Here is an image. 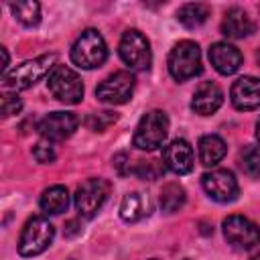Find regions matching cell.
<instances>
[{
    "label": "cell",
    "mask_w": 260,
    "mask_h": 260,
    "mask_svg": "<svg viewBox=\"0 0 260 260\" xmlns=\"http://www.w3.org/2000/svg\"><path fill=\"white\" fill-rule=\"evenodd\" d=\"M0 53H2V75H4V73H8V63H10V59H8V51H6V47H2Z\"/></svg>",
    "instance_id": "31"
},
{
    "label": "cell",
    "mask_w": 260,
    "mask_h": 260,
    "mask_svg": "<svg viewBox=\"0 0 260 260\" xmlns=\"http://www.w3.org/2000/svg\"><path fill=\"white\" fill-rule=\"evenodd\" d=\"M132 91H134V77L130 71H116L95 87L98 100L112 106L126 104L132 98Z\"/></svg>",
    "instance_id": "10"
},
{
    "label": "cell",
    "mask_w": 260,
    "mask_h": 260,
    "mask_svg": "<svg viewBox=\"0 0 260 260\" xmlns=\"http://www.w3.org/2000/svg\"><path fill=\"white\" fill-rule=\"evenodd\" d=\"M258 260H260V256H258Z\"/></svg>",
    "instance_id": "35"
},
{
    "label": "cell",
    "mask_w": 260,
    "mask_h": 260,
    "mask_svg": "<svg viewBox=\"0 0 260 260\" xmlns=\"http://www.w3.org/2000/svg\"><path fill=\"white\" fill-rule=\"evenodd\" d=\"M201 53L197 43L181 41L169 53V73L177 81H187L201 73Z\"/></svg>",
    "instance_id": "4"
},
{
    "label": "cell",
    "mask_w": 260,
    "mask_h": 260,
    "mask_svg": "<svg viewBox=\"0 0 260 260\" xmlns=\"http://www.w3.org/2000/svg\"><path fill=\"white\" fill-rule=\"evenodd\" d=\"M32 156H35L39 162H43V165L53 162L55 156H57L53 142H51V140H41V142H37V144L32 146Z\"/></svg>",
    "instance_id": "26"
},
{
    "label": "cell",
    "mask_w": 260,
    "mask_h": 260,
    "mask_svg": "<svg viewBox=\"0 0 260 260\" xmlns=\"http://www.w3.org/2000/svg\"><path fill=\"white\" fill-rule=\"evenodd\" d=\"M39 205L47 215H59L69 207V191L63 185H53L43 191Z\"/></svg>",
    "instance_id": "19"
},
{
    "label": "cell",
    "mask_w": 260,
    "mask_h": 260,
    "mask_svg": "<svg viewBox=\"0 0 260 260\" xmlns=\"http://www.w3.org/2000/svg\"><path fill=\"white\" fill-rule=\"evenodd\" d=\"M150 260H158V258H150Z\"/></svg>",
    "instance_id": "34"
},
{
    "label": "cell",
    "mask_w": 260,
    "mask_h": 260,
    "mask_svg": "<svg viewBox=\"0 0 260 260\" xmlns=\"http://www.w3.org/2000/svg\"><path fill=\"white\" fill-rule=\"evenodd\" d=\"M185 199H187V193L179 183H167L160 189V207L169 213L179 211L185 205Z\"/></svg>",
    "instance_id": "23"
},
{
    "label": "cell",
    "mask_w": 260,
    "mask_h": 260,
    "mask_svg": "<svg viewBox=\"0 0 260 260\" xmlns=\"http://www.w3.org/2000/svg\"><path fill=\"white\" fill-rule=\"evenodd\" d=\"M256 138H258V142H260V120H258V124H256Z\"/></svg>",
    "instance_id": "32"
},
{
    "label": "cell",
    "mask_w": 260,
    "mask_h": 260,
    "mask_svg": "<svg viewBox=\"0 0 260 260\" xmlns=\"http://www.w3.org/2000/svg\"><path fill=\"white\" fill-rule=\"evenodd\" d=\"M209 12H211V10H209L207 4H201V2H189V4H185V6L179 8V12H177V20H179L183 26H187V28H197V26H201V24L207 20Z\"/></svg>",
    "instance_id": "21"
},
{
    "label": "cell",
    "mask_w": 260,
    "mask_h": 260,
    "mask_svg": "<svg viewBox=\"0 0 260 260\" xmlns=\"http://www.w3.org/2000/svg\"><path fill=\"white\" fill-rule=\"evenodd\" d=\"M209 61L221 75H232L242 65V53L230 43H215L209 47Z\"/></svg>",
    "instance_id": "16"
},
{
    "label": "cell",
    "mask_w": 260,
    "mask_h": 260,
    "mask_svg": "<svg viewBox=\"0 0 260 260\" xmlns=\"http://www.w3.org/2000/svg\"><path fill=\"white\" fill-rule=\"evenodd\" d=\"M185 260H187V258H185Z\"/></svg>",
    "instance_id": "36"
},
{
    "label": "cell",
    "mask_w": 260,
    "mask_h": 260,
    "mask_svg": "<svg viewBox=\"0 0 260 260\" xmlns=\"http://www.w3.org/2000/svg\"><path fill=\"white\" fill-rule=\"evenodd\" d=\"M134 175H138L140 179H146V181H154L160 175V167H156V160H138Z\"/></svg>",
    "instance_id": "27"
},
{
    "label": "cell",
    "mask_w": 260,
    "mask_h": 260,
    "mask_svg": "<svg viewBox=\"0 0 260 260\" xmlns=\"http://www.w3.org/2000/svg\"><path fill=\"white\" fill-rule=\"evenodd\" d=\"M167 134H169L167 114L162 110H150L140 118L134 130L132 144L140 150H156L158 146H162Z\"/></svg>",
    "instance_id": "3"
},
{
    "label": "cell",
    "mask_w": 260,
    "mask_h": 260,
    "mask_svg": "<svg viewBox=\"0 0 260 260\" xmlns=\"http://www.w3.org/2000/svg\"><path fill=\"white\" fill-rule=\"evenodd\" d=\"M53 236H55V228L51 225L49 219L37 215V217H30L24 228H22V234H20V240H18V252L20 256H37L41 252H45L51 242H53Z\"/></svg>",
    "instance_id": "5"
},
{
    "label": "cell",
    "mask_w": 260,
    "mask_h": 260,
    "mask_svg": "<svg viewBox=\"0 0 260 260\" xmlns=\"http://www.w3.org/2000/svg\"><path fill=\"white\" fill-rule=\"evenodd\" d=\"M256 59H258V65H260V51H258V55H256Z\"/></svg>",
    "instance_id": "33"
},
{
    "label": "cell",
    "mask_w": 260,
    "mask_h": 260,
    "mask_svg": "<svg viewBox=\"0 0 260 260\" xmlns=\"http://www.w3.org/2000/svg\"><path fill=\"white\" fill-rule=\"evenodd\" d=\"M22 108V102L16 93H4L2 95V116L4 118H10L14 114H18Z\"/></svg>",
    "instance_id": "28"
},
{
    "label": "cell",
    "mask_w": 260,
    "mask_h": 260,
    "mask_svg": "<svg viewBox=\"0 0 260 260\" xmlns=\"http://www.w3.org/2000/svg\"><path fill=\"white\" fill-rule=\"evenodd\" d=\"M254 30V22L248 16L246 10L242 8H230L221 20V32L228 39H244L248 35H252Z\"/></svg>",
    "instance_id": "17"
},
{
    "label": "cell",
    "mask_w": 260,
    "mask_h": 260,
    "mask_svg": "<svg viewBox=\"0 0 260 260\" xmlns=\"http://www.w3.org/2000/svg\"><path fill=\"white\" fill-rule=\"evenodd\" d=\"M77 124H79V120L71 112H51L39 120L37 130L45 140L61 142L77 130Z\"/></svg>",
    "instance_id": "12"
},
{
    "label": "cell",
    "mask_w": 260,
    "mask_h": 260,
    "mask_svg": "<svg viewBox=\"0 0 260 260\" xmlns=\"http://www.w3.org/2000/svg\"><path fill=\"white\" fill-rule=\"evenodd\" d=\"M201 185H203L205 193L217 203H230L240 193L238 181H236L234 173L228 169H215V171L205 173L201 177Z\"/></svg>",
    "instance_id": "11"
},
{
    "label": "cell",
    "mask_w": 260,
    "mask_h": 260,
    "mask_svg": "<svg viewBox=\"0 0 260 260\" xmlns=\"http://www.w3.org/2000/svg\"><path fill=\"white\" fill-rule=\"evenodd\" d=\"M118 53H120L122 61L134 71H146L150 67V63H152L150 43L136 28H130V30H126L122 35L120 45H118Z\"/></svg>",
    "instance_id": "7"
},
{
    "label": "cell",
    "mask_w": 260,
    "mask_h": 260,
    "mask_svg": "<svg viewBox=\"0 0 260 260\" xmlns=\"http://www.w3.org/2000/svg\"><path fill=\"white\" fill-rule=\"evenodd\" d=\"M223 104V91L217 83L213 81H203L195 93H193V100H191V108L195 114H201V116H209L213 112H217Z\"/></svg>",
    "instance_id": "15"
},
{
    "label": "cell",
    "mask_w": 260,
    "mask_h": 260,
    "mask_svg": "<svg viewBox=\"0 0 260 260\" xmlns=\"http://www.w3.org/2000/svg\"><path fill=\"white\" fill-rule=\"evenodd\" d=\"M240 167L248 177L258 179L260 177V146H246L240 152Z\"/></svg>",
    "instance_id": "24"
},
{
    "label": "cell",
    "mask_w": 260,
    "mask_h": 260,
    "mask_svg": "<svg viewBox=\"0 0 260 260\" xmlns=\"http://www.w3.org/2000/svg\"><path fill=\"white\" fill-rule=\"evenodd\" d=\"M108 59V47L104 37L95 30V28H87L83 30L73 47H71V61L81 67V69H95L100 65H104V61Z\"/></svg>",
    "instance_id": "2"
},
{
    "label": "cell",
    "mask_w": 260,
    "mask_h": 260,
    "mask_svg": "<svg viewBox=\"0 0 260 260\" xmlns=\"http://www.w3.org/2000/svg\"><path fill=\"white\" fill-rule=\"evenodd\" d=\"M81 223L77 221V219H71V221H67V228H65V236L67 238H73V236H77V234H81Z\"/></svg>",
    "instance_id": "30"
},
{
    "label": "cell",
    "mask_w": 260,
    "mask_h": 260,
    "mask_svg": "<svg viewBox=\"0 0 260 260\" xmlns=\"http://www.w3.org/2000/svg\"><path fill=\"white\" fill-rule=\"evenodd\" d=\"M110 189H112V185L106 179H87L85 183H81L73 195L77 213L85 219H91L106 203Z\"/></svg>",
    "instance_id": "8"
},
{
    "label": "cell",
    "mask_w": 260,
    "mask_h": 260,
    "mask_svg": "<svg viewBox=\"0 0 260 260\" xmlns=\"http://www.w3.org/2000/svg\"><path fill=\"white\" fill-rule=\"evenodd\" d=\"M57 67V55L49 53V55H41L28 61H22L20 65H16L14 69H10L8 73L2 75V83L8 89H28L30 85H35L41 77H45L47 73H51Z\"/></svg>",
    "instance_id": "1"
},
{
    "label": "cell",
    "mask_w": 260,
    "mask_h": 260,
    "mask_svg": "<svg viewBox=\"0 0 260 260\" xmlns=\"http://www.w3.org/2000/svg\"><path fill=\"white\" fill-rule=\"evenodd\" d=\"M10 10H12L14 18L24 26H37L41 22V6H39V2H32V0L12 2Z\"/></svg>",
    "instance_id": "22"
},
{
    "label": "cell",
    "mask_w": 260,
    "mask_h": 260,
    "mask_svg": "<svg viewBox=\"0 0 260 260\" xmlns=\"http://www.w3.org/2000/svg\"><path fill=\"white\" fill-rule=\"evenodd\" d=\"M47 87L63 104H79L83 100V83L81 77L67 65H57L47 79Z\"/></svg>",
    "instance_id": "6"
},
{
    "label": "cell",
    "mask_w": 260,
    "mask_h": 260,
    "mask_svg": "<svg viewBox=\"0 0 260 260\" xmlns=\"http://www.w3.org/2000/svg\"><path fill=\"white\" fill-rule=\"evenodd\" d=\"M225 142L217 134H205L199 138V160L203 167H213L225 156Z\"/></svg>",
    "instance_id": "20"
},
{
    "label": "cell",
    "mask_w": 260,
    "mask_h": 260,
    "mask_svg": "<svg viewBox=\"0 0 260 260\" xmlns=\"http://www.w3.org/2000/svg\"><path fill=\"white\" fill-rule=\"evenodd\" d=\"M223 238L232 248L250 250L260 244V228L244 215H230L221 223Z\"/></svg>",
    "instance_id": "9"
},
{
    "label": "cell",
    "mask_w": 260,
    "mask_h": 260,
    "mask_svg": "<svg viewBox=\"0 0 260 260\" xmlns=\"http://www.w3.org/2000/svg\"><path fill=\"white\" fill-rule=\"evenodd\" d=\"M230 100L236 110H256L260 108V79L246 75L234 81L230 89Z\"/></svg>",
    "instance_id": "13"
},
{
    "label": "cell",
    "mask_w": 260,
    "mask_h": 260,
    "mask_svg": "<svg viewBox=\"0 0 260 260\" xmlns=\"http://www.w3.org/2000/svg\"><path fill=\"white\" fill-rule=\"evenodd\" d=\"M126 160H128V154H126V152H120V154H116V156H114V167L118 169V173H120V175L130 173V171L124 167V165H126Z\"/></svg>",
    "instance_id": "29"
},
{
    "label": "cell",
    "mask_w": 260,
    "mask_h": 260,
    "mask_svg": "<svg viewBox=\"0 0 260 260\" xmlns=\"http://www.w3.org/2000/svg\"><path fill=\"white\" fill-rule=\"evenodd\" d=\"M118 120V114L116 112H95V114H89L85 124L89 130L93 132H104L106 128H110L114 122Z\"/></svg>",
    "instance_id": "25"
},
{
    "label": "cell",
    "mask_w": 260,
    "mask_h": 260,
    "mask_svg": "<svg viewBox=\"0 0 260 260\" xmlns=\"http://www.w3.org/2000/svg\"><path fill=\"white\" fill-rule=\"evenodd\" d=\"M162 162L175 175H187L193 171V150L187 140L177 138L162 150Z\"/></svg>",
    "instance_id": "14"
},
{
    "label": "cell",
    "mask_w": 260,
    "mask_h": 260,
    "mask_svg": "<svg viewBox=\"0 0 260 260\" xmlns=\"http://www.w3.org/2000/svg\"><path fill=\"white\" fill-rule=\"evenodd\" d=\"M152 205H150V199L144 195V193H128L122 203H120V217L124 221H138L142 217H146L150 213Z\"/></svg>",
    "instance_id": "18"
}]
</instances>
